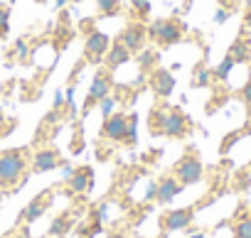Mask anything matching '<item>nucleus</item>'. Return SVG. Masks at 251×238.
<instances>
[{
  "instance_id": "393cba45",
  "label": "nucleus",
  "mask_w": 251,
  "mask_h": 238,
  "mask_svg": "<svg viewBox=\"0 0 251 238\" xmlns=\"http://www.w3.org/2000/svg\"><path fill=\"white\" fill-rule=\"evenodd\" d=\"M131 8H133V13L141 20H146L151 15V10H153V0H131Z\"/></svg>"
},
{
  "instance_id": "4c0bfd02",
  "label": "nucleus",
  "mask_w": 251,
  "mask_h": 238,
  "mask_svg": "<svg viewBox=\"0 0 251 238\" xmlns=\"http://www.w3.org/2000/svg\"><path fill=\"white\" fill-rule=\"evenodd\" d=\"M246 25H249V27H251V10H249V13H246Z\"/></svg>"
},
{
  "instance_id": "c9c22d12",
  "label": "nucleus",
  "mask_w": 251,
  "mask_h": 238,
  "mask_svg": "<svg viewBox=\"0 0 251 238\" xmlns=\"http://www.w3.org/2000/svg\"><path fill=\"white\" fill-rule=\"evenodd\" d=\"M187 238H207V236H204V233H202V231H195V233H190V236H187Z\"/></svg>"
},
{
  "instance_id": "f704fd0d",
  "label": "nucleus",
  "mask_w": 251,
  "mask_h": 238,
  "mask_svg": "<svg viewBox=\"0 0 251 238\" xmlns=\"http://www.w3.org/2000/svg\"><path fill=\"white\" fill-rule=\"evenodd\" d=\"M15 238H32V233H30V228H23V231H20Z\"/></svg>"
},
{
  "instance_id": "cd10ccee",
  "label": "nucleus",
  "mask_w": 251,
  "mask_h": 238,
  "mask_svg": "<svg viewBox=\"0 0 251 238\" xmlns=\"http://www.w3.org/2000/svg\"><path fill=\"white\" fill-rule=\"evenodd\" d=\"M229 18H231V10L229 8H217V13H214V22L217 25H224Z\"/></svg>"
},
{
  "instance_id": "5701e85b",
  "label": "nucleus",
  "mask_w": 251,
  "mask_h": 238,
  "mask_svg": "<svg viewBox=\"0 0 251 238\" xmlns=\"http://www.w3.org/2000/svg\"><path fill=\"white\" fill-rule=\"evenodd\" d=\"M234 66H236V62H234V59L226 54V57H224V59H222V62H219V64L212 69V74H214V81H226Z\"/></svg>"
},
{
  "instance_id": "2eb2a0df",
  "label": "nucleus",
  "mask_w": 251,
  "mask_h": 238,
  "mask_svg": "<svg viewBox=\"0 0 251 238\" xmlns=\"http://www.w3.org/2000/svg\"><path fill=\"white\" fill-rule=\"evenodd\" d=\"M131 59H133V54L116 40V42H111V47H108V52H106V57H103V64H106L108 71H113V69H118V66H126Z\"/></svg>"
},
{
  "instance_id": "423d86ee",
  "label": "nucleus",
  "mask_w": 251,
  "mask_h": 238,
  "mask_svg": "<svg viewBox=\"0 0 251 238\" xmlns=\"http://www.w3.org/2000/svg\"><path fill=\"white\" fill-rule=\"evenodd\" d=\"M108 47H111V37H108L106 32L91 30V32L86 35V42H84V59H86L89 64H99V62H103Z\"/></svg>"
},
{
  "instance_id": "6ab92c4d",
  "label": "nucleus",
  "mask_w": 251,
  "mask_h": 238,
  "mask_svg": "<svg viewBox=\"0 0 251 238\" xmlns=\"http://www.w3.org/2000/svg\"><path fill=\"white\" fill-rule=\"evenodd\" d=\"M236 64H246L249 59H251V40H236V42H231V47H229V52H226Z\"/></svg>"
},
{
  "instance_id": "f3484780",
  "label": "nucleus",
  "mask_w": 251,
  "mask_h": 238,
  "mask_svg": "<svg viewBox=\"0 0 251 238\" xmlns=\"http://www.w3.org/2000/svg\"><path fill=\"white\" fill-rule=\"evenodd\" d=\"M136 62H138V69H141L143 74H148V71H153V69L158 66L160 52H158L155 47H143V49L136 54Z\"/></svg>"
},
{
  "instance_id": "a878e982",
  "label": "nucleus",
  "mask_w": 251,
  "mask_h": 238,
  "mask_svg": "<svg viewBox=\"0 0 251 238\" xmlns=\"http://www.w3.org/2000/svg\"><path fill=\"white\" fill-rule=\"evenodd\" d=\"M116 106H118V98L108 93L106 98H101V101H99V113H101L103 118H108L111 113H116Z\"/></svg>"
},
{
  "instance_id": "473e14b6",
  "label": "nucleus",
  "mask_w": 251,
  "mask_h": 238,
  "mask_svg": "<svg viewBox=\"0 0 251 238\" xmlns=\"http://www.w3.org/2000/svg\"><path fill=\"white\" fill-rule=\"evenodd\" d=\"M72 174H74V167H72V165L64 160V162H62V177H64V179H69Z\"/></svg>"
},
{
  "instance_id": "a211bd4d",
  "label": "nucleus",
  "mask_w": 251,
  "mask_h": 238,
  "mask_svg": "<svg viewBox=\"0 0 251 238\" xmlns=\"http://www.w3.org/2000/svg\"><path fill=\"white\" fill-rule=\"evenodd\" d=\"M212 81H214V74H212V69H209L204 62H197V64H195V69H192L190 86H192V88H204V86H209Z\"/></svg>"
},
{
  "instance_id": "aec40b11",
  "label": "nucleus",
  "mask_w": 251,
  "mask_h": 238,
  "mask_svg": "<svg viewBox=\"0 0 251 238\" xmlns=\"http://www.w3.org/2000/svg\"><path fill=\"white\" fill-rule=\"evenodd\" d=\"M72 226H74L72 214H62V216H57V218L52 221V226H50V236H52V238H64V236L72 231Z\"/></svg>"
},
{
  "instance_id": "b1692460",
  "label": "nucleus",
  "mask_w": 251,
  "mask_h": 238,
  "mask_svg": "<svg viewBox=\"0 0 251 238\" xmlns=\"http://www.w3.org/2000/svg\"><path fill=\"white\" fill-rule=\"evenodd\" d=\"M234 238H251V216H241L234 223Z\"/></svg>"
},
{
  "instance_id": "20e7f679",
  "label": "nucleus",
  "mask_w": 251,
  "mask_h": 238,
  "mask_svg": "<svg viewBox=\"0 0 251 238\" xmlns=\"http://www.w3.org/2000/svg\"><path fill=\"white\" fill-rule=\"evenodd\" d=\"M116 40H118L126 49H128L131 54H138V52L148 44V27H146V22L133 20V22H128V25L118 32Z\"/></svg>"
},
{
  "instance_id": "2f4dec72",
  "label": "nucleus",
  "mask_w": 251,
  "mask_h": 238,
  "mask_svg": "<svg viewBox=\"0 0 251 238\" xmlns=\"http://www.w3.org/2000/svg\"><path fill=\"white\" fill-rule=\"evenodd\" d=\"M155 194H158V182H151V184H148V189H146V199H148V201H153V199H155Z\"/></svg>"
},
{
  "instance_id": "0eeeda50",
  "label": "nucleus",
  "mask_w": 251,
  "mask_h": 238,
  "mask_svg": "<svg viewBox=\"0 0 251 238\" xmlns=\"http://www.w3.org/2000/svg\"><path fill=\"white\" fill-rule=\"evenodd\" d=\"M148 84H151V91L158 96V98H170L173 91H175V74L165 66H155L153 71H148Z\"/></svg>"
},
{
  "instance_id": "c756f323",
  "label": "nucleus",
  "mask_w": 251,
  "mask_h": 238,
  "mask_svg": "<svg viewBox=\"0 0 251 238\" xmlns=\"http://www.w3.org/2000/svg\"><path fill=\"white\" fill-rule=\"evenodd\" d=\"M15 54H18L20 62H27V57H30V52H27V42H18V44H15Z\"/></svg>"
},
{
  "instance_id": "f03ea898",
  "label": "nucleus",
  "mask_w": 251,
  "mask_h": 238,
  "mask_svg": "<svg viewBox=\"0 0 251 238\" xmlns=\"http://www.w3.org/2000/svg\"><path fill=\"white\" fill-rule=\"evenodd\" d=\"M25 170H27L25 150L13 148V150L0 152V187L3 189H13L15 184H20V179L25 177Z\"/></svg>"
},
{
  "instance_id": "ea45409f",
  "label": "nucleus",
  "mask_w": 251,
  "mask_h": 238,
  "mask_svg": "<svg viewBox=\"0 0 251 238\" xmlns=\"http://www.w3.org/2000/svg\"><path fill=\"white\" fill-rule=\"evenodd\" d=\"M72 3H84V0H72Z\"/></svg>"
},
{
  "instance_id": "39448f33",
  "label": "nucleus",
  "mask_w": 251,
  "mask_h": 238,
  "mask_svg": "<svg viewBox=\"0 0 251 238\" xmlns=\"http://www.w3.org/2000/svg\"><path fill=\"white\" fill-rule=\"evenodd\" d=\"M113 88V79H111V71H96L94 79H91V86H89V93H86V101H84V108H81V115H86L94 106H99L101 98H106Z\"/></svg>"
},
{
  "instance_id": "1a4fd4ad",
  "label": "nucleus",
  "mask_w": 251,
  "mask_h": 238,
  "mask_svg": "<svg viewBox=\"0 0 251 238\" xmlns=\"http://www.w3.org/2000/svg\"><path fill=\"white\" fill-rule=\"evenodd\" d=\"M126 126H128V113H111L108 118H103V126H101V135L111 143H123L126 140Z\"/></svg>"
},
{
  "instance_id": "c85d7f7f",
  "label": "nucleus",
  "mask_w": 251,
  "mask_h": 238,
  "mask_svg": "<svg viewBox=\"0 0 251 238\" xmlns=\"http://www.w3.org/2000/svg\"><path fill=\"white\" fill-rule=\"evenodd\" d=\"M239 98H241V101H244V103L251 108V79H249V81L241 86V91H239Z\"/></svg>"
},
{
  "instance_id": "9b49d317",
  "label": "nucleus",
  "mask_w": 251,
  "mask_h": 238,
  "mask_svg": "<svg viewBox=\"0 0 251 238\" xmlns=\"http://www.w3.org/2000/svg\"><path fill=\"white\" fill-rule=\"evenodd\" d=\"M64 157L59 155V150L54 148H42L32 155V172L35 174H45V172H52L57 167H62Z\"/></svg>"
},
{
  "instance_id": "f8f14e48",
  "label": "nucleus",
  "mask_w": 251,
  "mask_h": 238,
  "mask_svg": "<svg viewBox=\"0 0 251 238\" xmlns=\"http://www.w3.org/2000/svg\"><path fill=\"white\" fill-rule=\"evenodd\" d=\"M52 204V192L47 189V192H42V194H37L35 199H30V204L20 211V221L23 223H35L45 211H47V206Z\"/></svg>"
},
{
  "instance_id": "4be33fe9",
  "label": "nucleus",
  "mask_w": 251,
  "mask_h": 238,
  "mask_svg": "<svg viewBox=\"0 0 251 238\" xmlns=\"http://www.w3.org/2000/svg\"><path fill=\"white\" fill-rule=\"evenodd\" d=\"M138 113H128V126H126V145L128 148H133V145H138Z\"/></svg>"
},
{
  "instance_id": "6e6552de",
  "label": "nucleus",
  "mask_w": 251,
  "mask_h": 238,
  "mask_svg": "<svg viewBox=\"0 0 251 238\" xmlns=\"http://www.w3.org/2000/svg\"><path fill=\"white\" fill-rule=\"evenodd\" d=\"M190 133V118L182 113V108L173 106L168 110V118H165V128H163V135L165 138H173V140H180Z\"/></svg>"
},
{
  "instance_id": "412c9836",
  "label": "nucleus",
  "mask_w": 251,
  "mask_h": 238,
  "mask_svg": "<svg viewBox=\"0 0 251 238\" xmlns=\"http://www.w3.org/2000/svg\"><path fill=\"white\" fill-rule=\"evenodd\" d=\"M99 18H116L121 13V0H94Z\"/></svg>"
},
{
  "instance_id": "e433bc0d",
  "label": "nucleus",
  "mask_w": 251,
  "mask_h": 238,
  "mask_svg": "<svg viewBox=\"0 0 251 238\" xmlns=\"http://www.w3.org/2000/svg\"><path fill=\"white\" fill-rule=\"evenodd\" d=\"M54 5H57V8H64V5H67V0H57Z\"/></svg>"
},
{
  "instance_id": "dca6fc26",
  "label": "nucleus",
  "mask_w": 251,
  "mask_h": 238,
  "mask_svg": "<svg viewBox=\"0 0 251 238\" xmlns=\"http://www.w3.org/2000/svg\"><path fill=\"white\" fill-rule=\"evenodd\" d=\"M168 110H170V108H168L165 103H158V106L151 108V115H148V130H151V135H163Z\"/></svg>"
},
{
  "instance_id": "ddd939ff",
  "label": "nucleus",
  "mask_w": 251,
  "mask_h": 238,
  "mask_svg": "<svg viewBox=\"0 0 251 238\" xmlns=\"http://www.w3.org/2000/svg\"><path fill=\"white\" fill-rule=\"evenodd\" d=\"M67 184H69V194H86L94 187V170L89 165L76 167L74 174L67 179Z\"/></svg>"
},
{
  "instance_id": "bb28decb",
  "label": "nucleus",
  "mask_w": 251,
  "mask_h": 238,
  "mask_svg": "<svg viewBox=\"0 0 251 238\" xmlns=\"http://www.w3.org/2000/svg\"><path fill=\"white\" fill-rule=\"evenodd\" d=\"M10 32V8H0V37Z\"/></svg>"
},
{
  "instance_id": "7ed1b4c3",
  "label": "nucleus",
  "mask_w": 251,
  "mask_h": 238,
  "mask_svg": "<svg viewBox=\"0 0 251 238\" xmlns=\"http://www.w3.org/2000/svg\"><path fill=\"white\" fill-rule=\"evenodd\" d=\"M173 174L177 177V182H180L182 187H192V184L202 182V177H204V165H202L200 155L185 152V155L180 157V162L175 165Z\"/></svg>"
},
{
  "instance_id": "72a5a7b5",
  "label": "nucleus",
  "mask_w": 251,
  "mask_h": 238,
  "mask_svg": "<svg viewBox=\"0 0 251 238\" xmlns=\"http://www.w3.org/2000/svg\"><path fill=\"white\" fill-rule=\"evenodd\" d=\"M217 5H219V8H229V10H234L236 0H217Z\"/></svg>"
},
{
  "instance_id": "7c9ffc66",
  "label": "nucleus",
  "mask_w": 251,
  "mask_h": 238,
  "mask_svg": "<svg viewBox=\"0 0 251 238\" xmlns=\"http://www.w3.org/2000/svg\"><path fill=\"white\" fill-rule=\"evenodd\" d=\"M52 106H54V110H62V108L67 106V98H64V91H62V88L54 91V103H52Z\"/></svg>"
},
{
  "instance_id": "f257e3e1",
  "label": "nucleus",
  "mask_w": 251,
  "mask_h": 238,
  "mask_svg": "<svg viewBox=\"0 0 251 238\" xmlns=\"http://www.w3.org/2000/svg\"><path fill=\"white\" fill-rule=\"evenodd\" d=\"M185 32H187V25L180 18H158L148 25V42L158 47H173L182 42Z\"/></svg>"
},
{
  "instance_id": "58836bf2",
  "label": "nucleus",
  "mask_w": 251,
  "mask_h": 238,
  "mask_svg": "<svg viewBox=\"0 0 251 238\" xmlns=\"http://www.w3.org/2000/svg\"><path fill=\"white\" fill-rule=\"evenodd\" d=\"M190 5H192V0H185V10H190Z\"/></svg>"
},
{
  "instance_id": "4468645a",
  "label": "nucleus",
  "mask_w": 251,
  "mask_h": 238,
  "mask_svg": "<svg viewBox=\"0 0 251 238\" xmlns=\"http://www.w3.org/2000/svg\"><path fill=\"white\" fill-rule=\"evenodd\" d=\"M182 184L177 182V177L175 174H168V177H163L160 182H158V194H155V199H158V204H170V201H175L180 194H182Z\"/></svg>"
},
{
  "instance_id": "9d476101",
  "label": "nucleus",
  "mask_w": 251,
  "mask_h": 238,
  "mask_svg": "<svg viewBox=\"0 0 251 238\" xmlns=\"http://www.w3.org/2000/svg\"><path fill=\"white\" fill-rule=\"evenodd\" d=\"M195 218V206H182V209H173L168 211L163 218H160V226L165 233H173V231H182L192 223Z\"/></svg>"
}]
</instances>
